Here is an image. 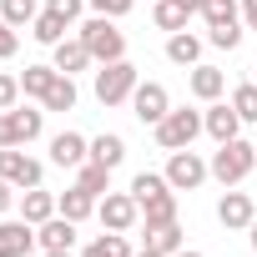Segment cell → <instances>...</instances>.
<instances>
[{"mask_svg":"<svg viewBox=\"0 0 257 257\" xmlns=\"http://www.w3.org/2000/svg\"><path fill=\"white\" fill-rule=\"evenodd\" d=\"M207 167H212V177H217L222 187H237V182H247V177H252V167H257V147H252V142H242V137H237V142H222V147L212 152V162H207Z\"/></svg>","mask_w":257,"mask_h":257,"instance_id":"cell-1","label":"cell"},{"mask_svg":"<svg viewBox=\"0 0 257 257\" xmlns=\"http://www.w3.org/2000/svg\"><path fill=\"white\" fill-rule=\"evenodd\" d=\"M152 132H157V147L162 152H182V147H192L202 132H207V126H202V111H187V106H172L157 126H152Z\"/></svg>","mask_w":257,"mask_h":257,"instance_id":"cell-2","label":"cell"},{"mask_svg":"<svg viewBox=\"0 0 257 257\" xmlns=\"http://www.w3.org/2000/svg\"><path fill=\"white\" fill-rule=\"evenodd\" d=\"M81 41H86L91 61H101V66L126 61V36L116 31V21H111V16H91V21L81 26Z\"/></svg>","mask_w":257,"mask_h":257,"instance_id":"cell-3","label":"cell"},{"mask_svg":"<svg viewBox=\"0 0 257 257\" xmlns=\"http://www.w3.org/2000/svg\"><path fill=\"white\" fill-rule=\"evenodd\" d=\"M137 86H142V76H137L132 61H111V66L96 71V101H101V106H121V101H132Z\"/></svg>","mask_w":257,"mask_h":257,"instance_id":"cell-4","label":"cell"},{"mask_svg":"<svg viewBox=\"0 0 257 257\" xmlns=\"http://www.w3.org/2000/svg\"><path fill=\"white\" fill-rule=\"evenodd\" d=\"M46 132V111H0V147H31L36 137Z\"/></svg>","mask_w":257,"mask_h":257,"instance_id":"cell-5","label":"cell"},{"mask_svg":"<svg viewBox=\"0 0 257 257\" xmlns=\"http://www.w3.org/2000/svg\"><path fill=\"white\" fill-rule=\"evenodd\" d=\"M207 177H212V167H207V162H202L192 147L172 152V162H167V182H172V192H197Z\"/></svg>","mask_w":257,"mask_h":257,"instance_id":"cell-6","label":"cell"},{"mask_svg":"<svg viewBox=\"0 0 257 257\" xmlns=\"http://www.w3.org/2000/svg\"><path fill=\"white\" fill-rule=\"evenodd\" d=\"M96 217H101V227H106V232H132V227H137V217H142V207H137V197H132V192H106V197H101V207H96Z\"/></svg>","mask_w":257,"mask_h":257,"instance_id":"cell-7","label":"cell"},{"mask_svg":"<svg viewBox=\"0 0 257 257\" xmlns=\"http://www.w3.org/2000/svg\"><path fill=\"white\" fill-rule=\"evenodd\" d=\"M132 111H137V121H142V126H157V121L172 111L167 86H162V81H142V86L132 91Z\"/></svg>","mask_w":257,"mask_h":257,"instance_id":"cell-8","label":"cell"},{"mask_svg":"<svg viewBox=\"0 0 257 257\" xmlns=\"http://www.w3.org/2000/svg\"><path fill=\"white\" fill-rule=\"evenodd\" d=\"M0 177L11 187H41V162L21 147H0Z\"/></svg>","mask_w":257,"mask_h":257,"instance_id":"cell-9","label":"cell"},{"mask_svg":"<svg viewBox=\"0 0 257 257\" xmlns=\"http://www.w3.org/2000/svg\"><path fill=\"white\" fill-rule=\"evenodd\" d=\"M202 126H207V137L222 147V142H237L242 116H237V106H232V101H212V106L202 111Z\"/></svg>","mask_w":257,"mask_h":257,"instance_id":"cell-10","label":"cell"},{"mask_svg":"<svg viewBox=\"0 0 257 257\" xmlns=\"http://www.w3.org/2000/svg\"><path fill=\"white\" fill-rule=\"evenodd\" d=\"M217 222H222L227 232H247V227L257 222V207H252V197H247V192H227V197L217 202Z\"/></svg>","mask_w":257,"mask_h":257,"instance_id":"cell-11","label":"cell"},{"mask_svg":"<svg viewBox=\"0 0 257 257\" xmlns=\"http://www.w3.org/2000/svg\"><path fill=\"white\" fill-rule=\"evenodd\" d=\"M76 227H81V222H71V217L56 212V217H46V222L36 227V242H41L46 252H71V247H76Z\"/></svg>","mask_w":257,"mask_h":257,"instance_id":"cell-12","label":"cell"},{"mask_svg":"<svg viewBox=\"0 0 257 257\" xmlns=\"http://www.w3.org/2000/svg\"><path fill=\"white\" fill-rule=\"evenodd\" d=\"M36 247V227L21 217V222H0V257H31Z\"/></svg>","mask_w":257,"mask_h":257,"instance_id":"cell-13","label":"cell"},{"mask_svg":"<svg viewBox=\"0 0 257 257\" xmlns=\"http://www.w3.org/2000/svg\"><path fill=\"white\" fill-rule=\"evenodd\" d=\"M51 162L56 167H81V162H91V142L76 137V132H61V137H51Z\"/></svg>","mask_w":257,"mask_h":257,"instance_id":"cell-14","label":"cell"},{"mask_svg":"<svg viewBox=\"0 0 257 257\" xmlns=\"http://www.w3.org/2000/svg\"><path fill=\"white\" fill-rule=\"evenodd\" d=\"M56 56H51V66L61 71V76H76V71H86L91 66V51H86V41L76 36V41H61V46H51Z\"/></svg>","mask_w":257,"mask_h":257,"instance_id":"cell-15","label":"cell"},{"mask_svg":"<svg viewBox=\"0 0 257 257\" xmlns=\"http://www.w3.org/2000/svg\"><path fill=\"white\" fill-rule=\"evenodd\" d=\"M167 61L172 66H202V36H192V31H177L172 41H167Z\"/></svg>","mask_w":257,"mask_h":257,"instance_id":"cell-16","label":"cell"},{"mask_svg":"<svg viewBox=\"0 0 257 257\" xmlns=\"http://www.w3.org/2000/svg\"><path fill=\"white\" fill-rule=\"evenodd\" d=\"M61 207H56V197L46 192V187H26V197H21V217L31 222V227H41L46 217H56Z\"/></svg>","mask_w":257,"mask_h":257,"instance_id":"cell-17","label":"cell"},{"mask_svg":"<svg viewBox=\"0 0 257 257\" xmlns=\"http://www.w3.org/2000/svg\"><path fill=\"white\" fill-rule=\"evenodd\" d=\"M152 21H157V31H187V21H192V6L187 0H157V11H152Z\"/></svg>","mask_w":257,"mask_h":257,"instance_id":"cell-18","label":"cell"},{"mask_svg":"<svg viewBox=\"0 0 257 257\" xmlns=\"http://www.w3.org/2000/svg\"><path fill=\"white\" fill-rule=\"evenodd\" d=\"M222 91H227V76L217 66H192V96L197 101H217Z\"/></svg>","mask_w":257,"mask_h":257,"instance_id":"cell-19","label":"cell"},{"mask_svg":"<svg viewBox=\"0 0 257 257\" xmlns=\"http://www.w3.org/2000/svg\"><path fill=\"white\" fill-rule=\"evenodd\" d=\"M91 162H101V167H111V172H116V167L126 162V142H121L116 132H101V137L91 142Z\"/></svg>","mask_w":257,"mask_h":257,"instance_id":"cell-20","label":"cell"},{"mask_svg":"<svg viewBox=\"0 0 257 257\" xmlns=\"http://www.w3.org/2000/svg\"><path fill=\"white\" fill-rule=\"evenodd\" d=\"M76 187L91 192V197H106V192H111V167H101V162H81V167H76Z\"/></svg>","mask_w":257,"mask_h":257,"instance_id":"cell-21","label":"cell"},{"mask_svg":"<svg viewBox=\"0 0 257 257\" xmlns=\"http://www.w3.org/2000/svg\"><path fill=\"white\" fill-rule=\"evenodd\" d=\"M66 26H71V21H61L56 11H41V16L31 21V36H36L41 46H61V41H66Z\"/></svg>","mask_w":257,"mask_h":257,"instance_id":"cell-22","label":"cell"},{"mask_svg":"<svg viewBox=\"0 0 257 257\" xmlns=\"http://www.w3.org/2000/svg\"><path fill=\"white\" fill-rule=\"evenodd\" d=\"M56 66H26V76H21V91L26 96H36V101H46L51 96V86H56Z\"/></svg>","mask_w":257,"mask_h":257,"instance_id":"cell-23","label":"cell"},{"mask_svg":"<svg viewBox=\"0 0 257 257\" xmlns=\"http://www.w3.org/2000/svg\"><path fill=\"white\" fill-rule=\"evenodd\" d=\"M56 207H61V217L86 222V217L96 212V197H91V192H81V187H71V192H61V197H56Z\"/></svg>","mask_w":257,"mask_h":257,"instance_id":"cell-24","label":"cell"},{"mask_svg":"<svg viewBox=\"0 0 257 257\" xmlns=\"http://www.w3.org/2000/svg\"><path fill=\"white\" fill-rule=\"evenodd\" d=\"M142 217H147V227H162V222H177V192L167 187V192H157L152 202H142Z\"/></svg>","mask_w":257,"mask_h":257,"instance_id":"cell-25","label":"cell"},{"mask_svg":"<svg viewBox=\"0 0 257 257\" xmlns=\"http://www.w3.org/2000/svg\"><path fill=\"white\" fill-rule=\"evenodd\" d=\"M202 21H207V31H217V26H242V6H237V0H207V6H202Z\"/></svg>","mask_w":257,"mask_h":257,"instance_id":"cell-26","label":"cell"},{"mask_svg":"<svg viewBox=\"0 0 257 257\" xmlns=\"http://www.w3.org/2000/svg\"><path fill=\"white\" fill-rule=\"evenodd\" d=\"M147 247H152V252H162V257L182 252V227H177V222H162V227H147Z\"/></svg>","mask_w":257,"mask_h":257,"instance_id":"cell-27","label":"cell"},{"mask_svg":"<svg viewBox=\"0 0 257 257\" xmlns=\"http://www.w3.org/2000/svg\"><path fill=\"white\" fill-rule=\"evenodd\" d=\"M81 257H132V242H126V232H106V237H96Z\"/></svg>","mask_w":257,"mask_h":257,"instance_id":"cell-28","label":"cell"},{"mask_svg":"<svg viewBox=\"0 0 257 257\" xmlns=\"http://www.w3.org/2000/svg\"><path fill=\"white\" fill-rule=\"evenodd\" d=\"M167 187H172V182H167V172H137V177H132V197H137V207H142V202H152V197H157V192H167Z\"/></svg>","mask_w":257,"mask_h":257,"instance_id":"cell-29","label":"cell"},{"mask_svg":"<svg viewBox=\"0 0 257 257\" xmlns=\"http://www.w3.org/2000/svg\"><path fill=\"white\" fill-rule=\"evenodd\" d=\"M36 16H41V11H36V0H0V21H11L16 31L31 26Z\"/></svg>","mask_w":257,"mask_h":257,"instance_id":"cell-30","label":"cell"},{"mask_svg":"<svg viewBox=\"0 0 257 257\" xmlns=\"http://www.w3.org/2000/svg\"><path fill=\"white\" fill-rule=\"evenodd\" d=\"M41 106H46V111H71V106H76V81H71V76H56V86H51V96H46Z\"/></svg>","mask_w":257,"mask_h":257,"instance_id":"cell-31","label":"cell"},{"mask_svg":"<svg viewBox=\"0 0 257 257\" xmlns=\"http://www.w3.org/2000/svg\"><path fill=\"white\" fill-rule=\"evenodd\" d=\"M232 106H237V116H242V121H257V81L237 86V91H232Z\"/></svg>","mask_w":257,"mask_h":257,"instance_id":"cell-32","label":"cell"},{"mask_svg":"<svg viewBox=\"0 0 257 257\" xmlns=\"http://www.w3.org/2000/svg\"><path fill=\"white\" fill-rule=\"evenodd\" d=\"M207 41H212L217 51H237V46H242V26H217V31H207Z\"/></svg>","mask_w":257,"mask_h":257,"instance_id":"cell-33","label":"cell"},{"mask_svg":"<svg viewBox=\"0 0 257 257\" xmlns=\"http://www.w3.org/2000/svg\"><path fill=\"white\" fill-rule=\"evenodd\" d=\"M132 6H137V0H91V11H96V16H111V21H121Z\"/></svg>","mask_w":257,"mask_h":257,"instance_id":"cell-34","label":"cell"},{"mask_svg":"<svg viewBox=\"0 0 257 257\" xmlns=\"http://www.w3.org/2000/svg\"><path fill=\"white\" fill-rule=\"evenodd\" d=\"M16 96H21V76H6V71H0V111H11Z\"/></svg>","mask_w":257,"mask_h":257,"instance_id":"cell-35","label":"cell"},{"mask_svg":"<svg viewBox=\"0 0 257 257\" xmlns=\"http://www.w3.org/2000/svg\"><path fill=\"white\" fill-rule=\"evenodd\" d=\"M21 51V36H16V26L11 21H0V61H11Z\"/></svg>","mask_w":257,"mask_h":257,"instance_id":"cell-36","label":"cell"},{"mask_svg":"<svg viewBox=\"0 0 257 257\" xmlns=\"http://www.w3.org/2000/svg\"><path fill=\"white\" fill-rule=\"evenodd\" d=\"M46 11H56L61 21H76L81 16V0H46Z\"/></svg>","mask_w":257,"mask_h":257,"instance_id":"cell-37","label":"cell"},{"mask_svg":"<svg viewBox=\"0 0 257 257\" xmlns=\"http://www.w3.org/2000/svg\"><path fill=\"white\" fill-rule=\"evenodd\" d=\"M11 202H16V187H11L6 177H0V217H6V212H11Z\"/></svg>","mask_w":257,"mask_h":257,"instance_id":"cell-38","label":"cell"},{"mask_svg":"<svg viewBox=\"0 0 257 257\" xmlns=\"http://www.w3.org/2000/svg\"><path fill=\"white\" fill-rule=\"evenodd\" d=\"M242 26L257 31V0H242Z\"/></svg>","mask_w":257,"mask_h":257,"instance_id":"cell-39","label":"cell"},{"mask_svg":"<svg viewBox=\"0 0 257 257\" xmlns=\"http://www.w3.org/2000/svg\"><path fill=\"white\" fill-rule=\"evenodd\" d=\"M187 6H192V16H202V6H207V0H187Z\"/></svg>","mask_w":257,"mask_h":257,"instance_id":"cell-40","label":"cell"},{"mask_svg":"<svg viewBox=\"0 0 257 257\" xmlns=\"http://www.w3.org/2000/svg\"><path fill=\"white\" fill-rule=\"evenodd\" d=\"M132 257H162V252H152V247H142V252H132Z\"/></svg>","mask_w":257,"mask_h":257,"instance_id":"cell-41","label":"cell"},{"mask_svg":"<svg viewBox=\"0 0 257 257\" xmlns=\"http://www.w3.org/2000/svg\"><path fill=\"white\" fill-rule=\"evenodd\" d=\"M172 257H207V252H187V247H182V252H172Z\"/></svg>","mask_w":257,"mask_h":257,"instance_id":"cell-42","label":"cell"},{"mask_svg":"<svg viewBox=\"0 0 257 257\" xmlns=\"http://www.w3.org/2000/svg\"><path fill=\"white\" fill-rule=\"evenodd\" d=\"M247 237H252V252H257V222H252V227H247Z\"/></svg>","mask_w":257,"mask_h":257,"instance_id":"cell-43","label":"cell"},{"mask_svg":"<svg viewBox=\"0 0 257 257\" xmlns=\"http://www.w3.org/2000/svg\"><path fill=\"white\" fill-rule=\"evenodd\" d=\"M46 257H71V252H46Z\"/></svg>","mask_w":257,"mask_h":257,"instance_id":"cell-44","label":"cell"},{"mask_svg":"<svg viewBox=\"0 0 257 257\" xmlns=\"http://www.w3.org/2000/svg\"><path fill=\"white\" fill-rule=\"evenodd\" d=\"M252 81H257V76H252Z\"/></svg>","mask_w":257,"mask_h":257,"instance_id":"cell-45","label":"cell"}]
</instances>
